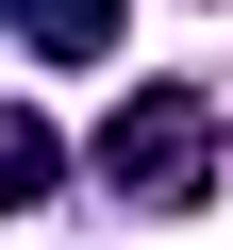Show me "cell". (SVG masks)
I'll return each mask as SVG.
<instances>
[{
  "label": "cell",
  "instance_id": "2",
  "mask_svg": "<svg viewBox=\"0 0 233 250\" xmlns=\"http://www.w3.org/2000/svg\"><path fill=\"white\" fill-rule=\"evenodd\" d=\"M50 167H67V134H50L34 100H0V217H34V200H50Z\"/></svg>",
  "mask_w": 233,
  "mask_h": 250
},
{
  "label": "cell",
  "instance_id": "1",
  "mask_svg": "<svg viewBox=\"0 0 233 250\" xmlns=\"http://www.w3.org/2000/svg\"><path fill=\"white\" fill-rule=\"evenodd\" d=\"M100 184L150 200V217L216 200V100H200V83H134V100L100 117Z\"/></svg>",
  "mask_w": 233,
  "mask_h": 250
},
{
  "label": "cell",
  "instance_id": "3",
  "mask_svg": "<svg viewBox=\"0 0 233 250\" xmlns=\"http://www.w3.org/2000/svg\"><path fill=\"white\" fill-rule=\"evenodd\" d=\"M17 34L50 67H116V0H17Z\"/></svg>",
  "mask_w": 233,
  "mask_h": 250
}]
</instances>
